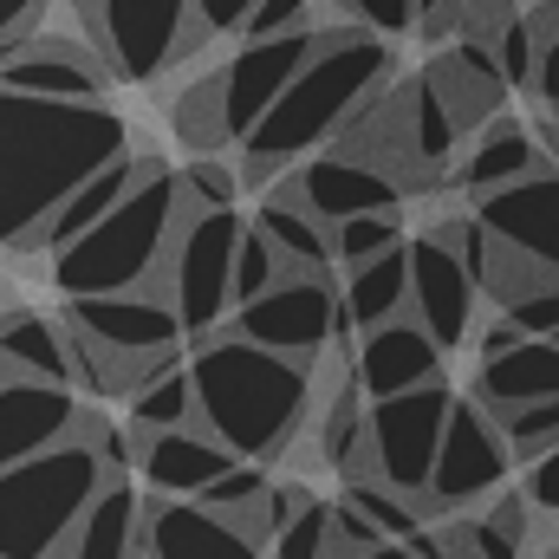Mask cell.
I'll use <instances>...</instances> for the list:
<instances>
[{"label":"cell","mask_w":559,"mask_h":559,"mask_svg":"<svg viewBox=\"0 0 559 559\" xmlns=\"http://www.w3.org/2000/svg\"><path fill=\"white\" fill-rule=\"evenodd\" d=\"M118 156H131V124L105 98L72 105L0 85V248H26L39 222Z\"/></svg>","instance_id":"obj_1"},{"label":"cell","mask_w":559,"mask_h":559,"mask_svg":"<svg viewBox=\"0 0 559 559\" xmlns=\"http://www.w3.org/2000/svg\"><path fill=\"white\" fill-rule=\"evenodd\" d=\"M195 397H202V429H215L235 455L248 462H280L312 411V371L306 358L274 352L248 332H209L195 338Z\"/></svg>","instance_id":"obj_2"},{"label":"cell","mask_w":559,"mask_h":559,"mask_svg":"<svg viewBox=\"0 0 559 559\" xmlns=\"http://www.w3.org/2000/svg\"><path fill=\"white\" fill-rule=\"evenodd\" d=\"M391 79V39L384 33H325L319 52L293 72V85L267 105V118L241 138V176L274 182L286 163L338 138Z\"/></svg>","instance_id":"obj_3"},{"label":"cell","mask_w":559,"mask_h":559,"mask_svg":"<svg viewBox=\"0 0 559 559\" xmlns=\"http://www.w3.org/2000/svg\"><path fill=\"white\" fill-rule=\"evenodd\" d=\"M189 215V195H182V169H169L163 156H143L138 182L118 195V209L85 228L79 241H66L52 254V286L66 299L79 293H124V286H156L163 274V254L176 241Z\"/></svg>","instance_id":"obj_4"},{"label":"cell","mask_w":559,"mask_h":559,"mask_svg":"<svg viewBox=\"0 0 559 559\" xmlns=\"http://www.w3.org/2000/svg\"><path fill=\"white\" fill-rule=\"evenodd\" d=\"M111 475L118 468H111L92 417L72 442L0 468V559H52Z\"/></svg>","instance_id":"obj_5"},{"label":"cell","mask_w":559,"mask_h":559,"mask_svg":"<svg viewBox=\"0 0 559 559\" xmlns=\"http://www.w3.org/2000/svg\"><path fill=\"white\" fill-rule=\"evenodd\" d=\"M66 332H72V371L105 397H124L150 371L176 365V338H189L163 286L79 293L66 299Z\"/></svg>","instance_id":"obj_6"},{"label":"cell","mask_w":559,"mask_h":559,"mask_svg":"<svg viewBox=\"0 0 559 559\" xmlns=\"http://www.w3.org/2000/svg\"><path fill=\"white\" fill-rule=\"evenodd\" d=\"M241 235H248V222L235 209H189L182 215L156 286L182 312L189 338H209V332H222L235 319V254H241Z\"/></svg>","instance_id":"obj_7"},{"label":"cell","mask_w":559,"mask_h":559,"mask_svg":"<svg viewBox=\"0 0 559 559\" xmlns=\"http://www.w3.org/2000/svg\"><path fill=\"white\" fill-rule=\"evenodd\" d=\"M85 20H92L98 59L124 85H150L156 72H169L209 39L195 20V0H85Z\"/></svg>","instance_id":"obj_8"},{"label":"cell","mask_w":559,"mask_h":559,"mask_svg":"<svg viewBox=\"0 0 559 559\" xmlns=\"http://www.w3.org/2000/svg\"><path fill=\"white\" fill-rule=\"evenodd\" d=\"M455 411V391L442 378L411 384V391H391V397H371V436H365V475L391 481V488H411L423 495L429 475H436V449H442V429Z\"/></svg>","instance_id":"obj_9"},{"label":"cell","mask_w":559,"mask_h":559,"mask_svg":"<svg viewBox=\"0 0 559 559\" xmlns=\"http://www.w3.org/2000/svg\"><path fill=\"white\" fill-rule=\"evenodd\" d=\"M514 468V442L501 417L481 397H455L442 449H436V475H429V508H468V501H495L501 481Z\"/></svg>","instance_id":"obj_10"},{"label":"cell","mask_w":559,"mask_h":559,"mask_svg":"<svg viewBox=\"0 0 559 559\" xmlns=\"http://www.w3.org/2000/svg\"><path fill=\"white\" fill-rule=\"evenodd\" d=\"M325 26H293V33H267V39H248L241 52H228V66L209 79L215 85V111H222V138L241 143L274 105L280 92L293 85V72L319 52Z\"/></svg>","instance_id":"obj_11"},{"label":"cell","mask_w":559,"mask_h":559,"mask_svg":"<svg viewBox=\"0 0 559 559\" xmlns=\"http://www.w3.org/2000/svg\"><path fill=\"white\" fill-rule=\"evenodd\" d=\"M228 325L248 332V338H261V345H274V352L312 358V352H325L332 332L345 325V293H332L325 274H280L267 293L241 299Z\"/></svg>","instance_id":"obj_12"},{"label":"cell","mask_w":559,"mask_h":559,"mask_svg":"<svg viewBox=\"0 0 559 559\" xmlns=\"http://www.w3.org/2000/svg\"><path fill=\"white\" fill-rule=\"evenodd\" d=\"M143 559H267V540L202 495H156L143 501Z\"/></svg>","instance_id":"obj_13"},{"label":"cell","mask_w":559,"mask_h":559,"mask_svg":"<svg viewBox=\"0 0 559 559\" xmlns=\"http://www.w3.org/2000/svg\"><path fill=\"white\" fill-rule=\"evenodd\" d=\"M79 429H85V411H79L72 384L13 371L0 358V468H13V462H26L39 449H59Z\"/></svg>","instance_id":"obj_14"},{"label":"cell","mask_w":559,"mask_h":559,"mask_svg":"<svg viewBox=\"0 0 559 559\" xmlns=\"http://www.w3.org/2000/svg\"><path fill=\"white\" fill-rule=\"evenodd\" d=\"M475 215L495 228L501 248H514L521 261H534L540 274H559V169L540 163L508 189L475 195Z\"/></svg>","instance_id":"obj_15"},{"label":"cell","mask_w":559,"mask_h":559,"mask_svg":"<svg viewBox=\"0 0 559 559\" xmlns=\"http://www.w3.org/2000/svg\"><path fill=\"white\" fill-rule=\"evenodd\" d=\"M475 274L462 267V254L442 235L411 241V312L436 332V345H468L475 338Z\"/></svg>","instance_id":"obj_16"},{"label":"cell","mask_w":559,"mask_h":559,"mask_svg":"<svg viewBox=\"0 0 559 559\" xmlns=\"http://www.w3.org/2000/svg\"><path fill=\"white\" fill-rule=\"evenodd\" d=\"M352 378H358L365 397H391V391L429 384V378H442V345H436V332L423 325L417 312H397V319L358 332Z\"/></svg>","instance_id":"obj_17"},{"label":"cell","mask_w":559,"mask_h":559,"mask_svg":"<svg viewBox=\"0 0 559 559\" xmlns=\"http://www.w3.org/2000/svg\"><path fill=\"white\" fill-rule=\"evenodd\" d=\"M0 85L33 92V98L92 105V98L111 92V66L92 59V52H79V46H66V39H52V33H33L26 46H13V52L0 59Z\"/></svg>","instance_id":"obj_18"},{"label":"cell","mask_w":559,"mask_h":559,"mask_svg":"<svg viewBox=\"0 0 559 559\" xmlns=\"http://www.w3.org/2000/svg\"><path fill=\"white\" fill-rule=\"evenodd\" d=\"M241 455L202 429V423H176V429H143L138 442V475L156 488V495H202L215 475H228Z\"/></svg>","instance_id":"obj_19"},{"label":"cell","mask_w":559,"mask_h":559,"mask_svg":"<svg viewBox=\"0 0 559 559\" xmlns=\"http://www.w3.org/2000/svg\"><path fill=\"white\" fill-rule=\"evenodd\" d=\"M293 182L325 222H345V215H365V209H397V195H404V182L378 156H358V150H325Z\"/></svg>","instance_id":"obj_20"},{"label":"cell","mask_w":559,"mask_h":559,"mask_svg":"<svg viewBox=\"0 0 559 559\" xmlns=\"http://www.w3.org/2000/svg\"><path fill=\"white\" fill-rule=\"evenodd\" d=\"M436 92L449 98V111L462 118V131H481L495 111H501V98H508V72H501V59H495V46L488 39H449V52L436 59Z\"/></svg>","instance_id":"obj_21"},{"label":"cell","mask_w":559,"mask_h":559,"mask_svg":"<svg viewBox=\"0 0 559 559\" xmlns=\"http://www.w3.org/2000/svg\"><path fill=\"white\" fill-rule=\"evenodd\" d=\"M254 228L274 241L280 261H286L293 274H325V267H332V254H338L332 222H325V215L299 195V182H293V189H267V195H261Z\"/></svg>","instance_id":"obj_22"},{"label":"cell","mask_w":559,"mask_h":559,"mask_svg":"<svg viewBox=\"0 0 559 559\" xmlns=\"http://www.w3.org/2000/svg\"><path fill=\"white\" fill-rule=\"evenodd\" d=\"M52 559H143V501L138 488H124V475H111L98 488V501L79 514L72 540Z\"/></svg>","instance_id":"obj_23"},{"label":"cell","mask_w":559,"mask_h":559,"mask_svg":"<svg viewBox=\"0 0 559 559\" xmlns=\"http://www.w3.org/2000/svg\"><path fill=\"white\" fill-rule=\"evenodd\" d=\"M475 397L495 417L514 411V404H534V397H559V338H521L514 352L481 358L475 365Z\"/></svg>","instance_id":"obj_24"},{"label":"cell","mask_w":559,"mask_h":559,"mask_svg":"<svg viewBox=\"0 0 559 559\" xmlns=\"http://www.w3.org/2000/svg\"><path fill=\"white\" fill-rule=\"evenodd\" d=\"M138 169H143V156H118V163H105L98 176H85V182H79V189H72V195H66V202H59V209L39 222V235H33L26 248H46V254H59L66 241H79L85 228H98V222L118 209V195L138 182Z\"/></svg>","instance_id":"obj_25"},{"label":"cell","mask_w":559,"mask_h":559,"mask_svg":"<svg viewBox=\"0 0 559 559\" xmlns=\"http://www.w3.org/2000/svg\"><path fill=\"white\" fill-rule=\"evenodd\" d=\"M0 358H7L13 371L72 384V332H66V312L46 319V312H33V306H7V312H0Z\"/></svg>","instance_id":"obj_26"},{"label":"cell","mask_w":559,"mask_h":559,"mask_svg":"<svg viewBox=\"0 0 559 559\" xmlns=\"http://www.w3.org/2000/svg\"><path fill=\"white\" fill-rule=\"evenodd\" d=\"M397 312H411V241L358 261L352 280H345V325L371 332V325H384Z\"/></svg>","instance_id":"obj_27"},{"label":"cell","mask_w":559,"mask_h":559,"mask_svg":"<svg viewBox=\"0 0 559 559\" xmlns=\"http://www.w3.org/2000/svg\"><path fill=\"white\" fill-rule=\"evenodd\" d=\"M527 169H540V143L527 124H514V118H488L475 143H468V156H462V189H475V195H488V189H508V182H521Z\"/></svg>","instance_id":"obj_28"},{"label":"cell","mask_w":559,"mask_h":559,"mask_svg":"<svg viewBox=\"0 0 559 559\" xmlns=\"http://www.w3.org/2000/svg\"><path fill=\"white\" fill-rule=\"evenodd\" d=\"M527 514H534L527 495H495L488 514L449 521L442 547H449V559H527Z\"/></svg>","instance_id":"obj_29"},{"label":"cell","mask_w":559,"mask_h":559,"mask_svg":"<svg viewBox=\"0 0 559 559\" xmlns=\"http://www.w3.org/2000/svg\"><path fill=\"white\" fill-rule=\"evenodd\" d=\"M365 436H371V404H365V391L352 378L319 417V462L338 468V475H365Z\"/></svg>","instance_id":"obj_30"},{"label":"cell","mask_w":559,"mask_h":559,"mask_svg":"<svg viewBox=\"0 0 559 559\" xmlns=\"http://www.w3.org/2000/svg\"><path fill=\"white\" fill-rule=\"evenodd\" d=\"M131 423L138 429H176V423H202V397H195V371L189 365H163L131 391Z\"/></svg>","instance_id":"obj_31"},{"label":"cell","mask_w":559,"mask_h":559,"mask_svg":"<svg viewBox=\"0 0 559 559\" xmlns=\"http://www.w3.org/2000/svg\"><path fill=\"white\" fill-rule=\"evenodd\" d=\"M332 235H338V261H345V267H358V261H371V254H384V248H397V241H404L397 209L345 215V222H332Z\"/></svg>","instance_id":"obj_32"},{"label":"cell","mask_w":559,"mask_h":559,"mask_svg":"<svg viewBox=\"0 0 559 559\" xmlns=\"http://www.w3.org/2000/svg\"><path fill=\"white\" fill-rule=\"evenodd\" d=\"M267 559H332V508L325 501H306L274 540H267Z\"/></svg>","instance_id":"obj_33"},{"label":"cell","mask_w":559,"mask_h":559,"mask_svg":"<svg viewBox=\"0 0 559 559\" xmlns=\"http://www.w3.org/2000/svg\"><path fill=\"white\" fill-rule=\"evenodd\" d=\"M501 429H508V442H514V455H521V462L547 455V449L559 442V397H534V404L501 411Z\"/></svg>","instance_id":"obj_34"},{"label":"cell","mask_w":559,"mask_h":559,"mask_svg":"<svg viewBox=\"0 0 559 559\" xmlns=\"http://www.w3.org/2000/svg\"><path fill=\"white\" fill-rule=\"evenodd\" d=\"M495 59L508 72V85H540V20L534 13H514L495 33Z\"/></svg>","instance_id":"obj_35"},{"label":"cell","mask_w":559,"mask_h":559,"mask_svg":"<svg viewBox=\"0 0 559 559\" xmlns=\"http://www.w3.org/2000/svg\"><path fill=\"white\" fill-rule=\"evenodd\" d=\"M280 274H293V267L280 261L274 241H267V235L248 222V235H241V254H235V306H241V299H254V293H267Z\"/></svg>","instance_id":"obj_36"},{"label":"cell","mask_w":559,"mask_h":559,"mask_svg":"<svg viewBox=\"0 0 559 559\" xmlns=\"http://www.w3.org/2000/svg\"><path fill=\"white\" fill-rule=\"evenodd\" d=\"M501 312H508L527 338H559V274H540L527 293H514Z\"/></svg>","instance_id":"obj_37"},{"label":"cell","mask_w":559,"mask_h":559,"mask_svg":"<svg viewBox=\"0 0 559 559\" xmlns=\"http://www.w3.org/2000/svg\"><path fill=\"white\" fill-rule=\"evenodd\" d=\"M182 195H189V209H235L241 169H228V163H215V156H195V163L182 169Z\"/></svg>","instance_id":"obj_38"},{"label":"cell","mask_w":559,"mask_h":559,"mask_svg":"<svg viewBox=\"0 0 559 559\" xmlns=\"http://www.w3.org/2000/svg\"><path fill=\"white\" fill-rule=\"evenodd\" d=\"M391 534L358 508V501H338L332 508V559H345V554H371V547H384Z\"/></svg>","instance_id":"obj_39"},{"label":"cell","mask_w":559,"mask_h":559,"mask_svg":"<svg viewBox=\"0 0 559 559\" xmlns=\"http://www.w3.org/2000/svg\"><path fill=\"white\" fill-rule=\"evenodd\" d=\"M293 26H312V0H254L248 13V39H267V33H293Z\"/></svg>","instance_id":"obj_40"},{"label":"cell","mask_w":559,"mask_h":559,"mask_svg":"<svg viewBox=\"0 0 559 559\" xmlns=\"http://www.w3.org/2000/svg\"><path fill=\"white\" fill-rule=\"evenodd\" d=\"M345 7H352L358 26H371V33H384V39H397V33L417 26V0H345Z\"/></svg>","instance_id":"obj_41"},{"label":"cell","mask_w":559,"mask_h":559,"mask_svg":"<svg viewBox=\"0 0 559 559\" xmlns=\"http://www.w3.org/2000/svg\"><path fill=\"white\" fill-rule=\"evenodd\" d=\"M306 501H312V488H306V481H267V495H261V534L274 540L280 527L306 508Z\"/></svg>","instance_id":"obj_42"},{"label":"cell","mask_w":559,"mask_h":559,"mask_svg":"<svg viewBox=\"0 0 559 559\" xmlns=\"http://www.w3.org/2000/svg\"><path fill=\"white\" fill-rule=\"evenodd\" d=\"M521 495L534 501V514H559V442L547 455L527 462V488H521Z\"/></svg>","instance_id":"obj_43"},{"label":"cell","mask_w":559,"mask_h":559,"mask_svg":"<svg viewBox=\"0 0 559 559\" xmlns=\"http://www.w3.org/2000/svg\"><path fill=\"white\" fill-rule=\"evenodd\" d=\"M39 13H46V0H0V59H7L13 46H26V39H33Z\"/></svg>","instance_id":"obj_44"},{"label":"cell","mask_w":559,"mask_h":559,"mask_svg":"<svg viewBox=\"0 0 559 559\" xmlns=\"http://www.w3.org/2000/svg\"><path fill=\"white\" fill-rule=\"evenodd\" d=\"M540 20V13H534ZM547 105H559V0L547 7V20H540V85H534Z\"/></svg>","instance_id":"obj_45"},{"label":"cell","mask_w":559,"mask_h":559,"mask_svg":"<svg viewBox=\"0 0 559 559\" xmlns=\"http://www.w3.org/2000/svg\"><path fill=\"white\" fill-rule=\"evenodd\" d=\"M248 13H254V0H195L202 33H241V26H248Z\"/></svg>","instance_id":"obj_46"},{"label":"cell","mask_w":559,"mask_h":559,"mask_svg":"<svg viewBox=\"0 0 559 559\" xmlns=\"http://www.w3.org/2000/svg\"><path fill=\"white\" fill-rule=\"evenodd\" d=\"M521 338H527V332H521V325H514V319L501 312V319H495L488 332H475V358H501V352H514Z\"/></svg>","instance_id":"obj_47"},{"label":"cell","mask_w":559,"mask_h":559,"mask_svg":"<svg viewBox=\"0 0 559 559\" xmlns=\"http://www.w3.org/2000/svg\"><path fill=\"white\" fill-rule=\"evenodd\" d=\"M345 559H417L404 540H384V547H371V554H345Z\"/></svg>","instance_id":"obj_48"},{"label":"cell","mask_w":559,"mask_h":559,"mask_svg":"<svg viewBox=\"0 0 559 559\" xmlns=\"http://www.w3.org/2000/svg\"><path fill=\"white\" fill-rule=\"evenodd\" d=\"M547 143H554V156H559V105H554V118H547Z\"/></svg>","instance_id":"obj_49"},{"label":"cell","mask_w":559,"mask_h":559,"mask_svg":"<svg viewBox=\"0 0 559 559\" xmlns=\"http://www.w3.org/2000/svg\"><path fill=\"white\" fill-rule=\"evenodd\" d=\"M540 559H559V540H554V547H547V554H540Z\"/></svg>","instance_id":"obj_50"}]
</instances>
